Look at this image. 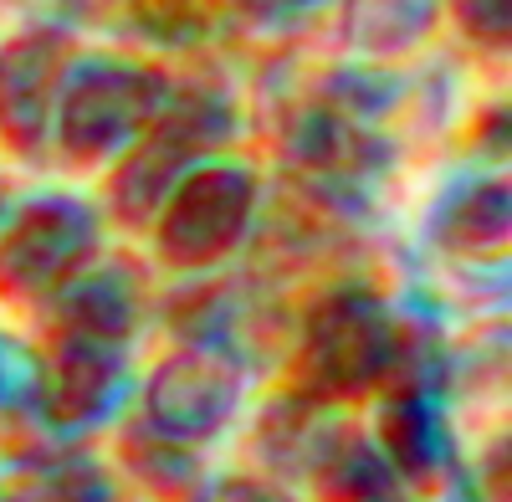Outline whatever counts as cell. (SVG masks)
<instances>
[{
  "instance_id": "cell-15",
  "label": "cell",
  "mask_w": 512,
  "mask_h": 502,
  "mask_svg": "<svg viewBox=\"0 0 512 502\" xmlns=\"http://www.w3.org/2000/svg\"><path fill=\"white\" fill-rule=\"evenodd\" d=\"M379 456L390 462L395 477H410V482H425V477H436L441 467V451H446V436L436 426V415L425 400H390L379 415Z\"/></svg>"
},
{
  "instance_id": "cell-9",
  "label": "cell",
  "mask_w": 512,
  "mask_h": 502,
  "mask_svg": "<svg viewBox=\"0 0 512 502\" xmlns=\"http://www.w3.org/2000/svg\"><path fill=\"white\" fill-rule=\"evenodd\" d=\"M287 159L308 180L349 190V185H374L390 170V139L369 118H354L318 98L308 108H297L292 129H287Z\"/></svg>"
},
{
  "instance_id": "cell-18",
  "label": "cell",
  "mask_w": 512,
  "mask_h": 502,
  "mask_svg": "<svg viewBox=\"0 0 512 502\" xmlns=\"http://www.w3.org/2000/svg\"><path fill=\"white\" fill-rule=\"evenodd\" d=\"M195 502H292V497L272 482H256V477H226L216 487H205Z\"/></svg>"
},
{
  "instance_id": "cell-13",
  "label": "cell",
  "mask_w": 512,
  "mask_h": 502,
  "mask_svg": "<svg viewBox=\"0 0 512 502\" xmlns=\"http://www.w3.org/2000/svg\"><path fill=\"white\" fill-rule=\"evenodd\" d=\"M333 431L338 426L328 421V405H318L303 390H287L256 421V456L272 472H313V462L323 456Z\"/></svg>"
},
{
  "instance_id": "cell-19",
  "label": "cell",
  "mask_w": 512,
  "mask_h": 502,
  "mask_svg": "<svg viewBox=\"0 0 512 502\" xmlns=\"http://www.w3.org/2000/svg\"><path fill=\"white\" fill-rule=\"evenodd\" d=\"M313 6H323V0H241V11H251V16H267V21L303 16V11H313Z\"/></svg>"
},
{
  "instance_id": "cell-1",
  "label": "cell",
  "mask_w": 512,
  "mask_h": 502,
  "mask_svg": "<svg viewBox=\"0 0 512 502\" xmlns=\"http://www.w3.org/2000/svg\"><path fill=\"white\" fill-rule=\"evenodd\" d=\"M236 129V108L221 88H175L159 108V118L113 159V180H108V200L123 226H149L159 216L164 195L175 190V180L200 164L210 149L231 144Z\"/></svg>"
},
{
  "instance_id": "cell-14",
  "label": "cell",
  "mask_w": 512,
  "mask_h": 502,
  "mask_svg": "<svg viewBox=\"0 0 512 502\" xmlns=\"http://www.w3.org/2000/svg\"><path fill=\"white\" fill-rule=\"evenodd\" d=\"M0 502H113V477L93 462V456L52 451V456L26 462L6 482Z\"/></svg>"
},
{
  "instance_id": "cell-20",
  "label": "cell",
  "mask_w": 512,
  "mask_h": 502,
  "mask_svg": "<svg viewBox=\"0 0 512 502\" xmlns=\"http://www.w3.org/2000/svg\"><path fill=\"white\" fill-rule=\"evenodd\" d=\"M52 6H62V11H72V16H82V21H98L113 0H52Z\"/></svg>"
},
{
  "instance_id": "cell-3",
  "label": "cell",
  "mask_w": 512,
  "mask_h": 502,
  "mask_svg": "<svg viewBox=\"0 0 512 502\" xmlns=\"http://www.w3.org/2000/svg\"><path fill=\"white\" fill-rule=\"evenodd\" d=\"M400 344V323L374 287H333L313 303L297 344V390L328 400H354L390 385V364Z\"/></svg>"
},
{
  "instance_id": "cell-5",
  "label": "cell",
  "mask_w": 512,
  "mask_h": 502,
  "mask_svg": "<svg viewBox=\"0 0 512 502\" xmlns=\"http://www.w3.org/2000/svg\"><path fill=\"white\" fill-rule=\"evenodd\" d=\"M98 211L72 195H41L0 226V292L16 303H52L98 262Z\"/></svg>"
},
{
  "instance_id": "cell-4",
  "label": "cell",
  "mask_w": 512,
  "mask_h": 502,
  "mask_svg": "<svg viewBox=\"0 0 512 502\" xmlns=\"http://www.w3.org/2000/svg\"><path fill=\"white\" fill-rule=\"evenodd\" d=\"M262 185L231 159H200L175 180L154 216V251L175 272H210L251 236Z\"/></svg>"
},
{
  "instance_id": "cell-21",
  "label": "cell",
  "mask_w": 512,
  "mask_h": 502,
  "mask_svg": "<svg viewBox=\"0 0 512 502\" xmlns=\"http://www.w3.org/2000/svg\"><path fill=\"white\" fill-rule=\"evenodd\" d=\"M11 221V185H6V175H0V226Z\"/></svg>"
},
{
  "instance_id": "cell-17",
  "label": "cell",
  "mask_w": 512,
  "mask_h": 502,
  "mask_svg": "<svg viewBox=\"0 0 512 502\" xmlns=\"http://www.w3.org/2000/svg\"><path fill=\"white\" fill-rule=\"evenodd\" d=\"M441 16H451L456 31L466 41H477L482 52H507L512 0H441Z\"/></svg>"
},
{
  "instance_id": "cell-16",
  "label": "cell",
  "mask_w": 512,
  "mask_h": 502,
  "mask_svg": "<svg viewBox=\"0 0 512 502\" xmlns=\"http://www.w3.org/2000/svg\"><path fill=\"white\" fill-rule=\"evenodd\" d=\"M123 462H128V472H134V477H139L154 497H164V502H195V497L205 492L195 446L164 441V436H154L144 421L123 436Z\"/></svg>"
},
{
  "instance_id": "cell-6",
  "label": "cell",
  "mask_w": 512,
  "mask_h": 502,
  "mask_svg": "<svg viewBox=\"0 0 512 502\" xmlns=\"http://www.w3.org/2000/svg\"><path fill=\"white\" fill-rule=\"evenodd\" d=\"M241 395L246 364L236 359V349L216 339H190L154 364L144 385V426L164 441L205 446L236 421Z\"/></svg>"
},
{
  "instance_id": "cell-2",
  "label": "cell",
  "mask_w": 512,
  "mask_h": 502,
  "mask_svg": "<svg viewBox=\"0 0 512 502\" xmlns=\"http://www.w3.org/2000/svg\"><path fill=\"white\" fill-rule=\"evenodd\" d=\"M164 98H169V77L159 67L103 57V52L72 57L52 113V139L72 164L118 159L159 118Z\"/></svg>"
},
{
  "instance_id": "cell-11",
  "label": "cell",
  "mask_w": 512,
  "mask_h": 502,
  "mask_svg": "<svg viewBox=\"0 0 512 502\" xmlns=\"http://www.w3.org/2000/svg\"><path fill=\"white\" fill-rule=\"evenodd\" d=\"M436 241L451 257H492L512 236V195L502 175H482L441 200L436 211Z\"/></svg>"
},
{
  "instance_id": "cell-10",
  "label": "cell",
  "mask_w": 512,
  "mask_h": 502,
  "mask_svg": "<svg viewBox=\"0 0 512 502\" xmlns=\"http://www.w3.org/2000/svg\"><path fill=\"white\" fill-rule=\"evenodd\" d=\"M144 313V287L128 267H88L77 282H67L52 298V323L57 333L72 339H93V344H128Z\"/></svg>"
},
{
  "instance_id": "cell-7",
  "label": "cell",
  "mask_w": 512,
  "mask_h": 502,
  "mask_svg": "<svg viewBox=\"0 0 512 502\" xmlns=\"http://www.w3.org/2000/svg\"><path fill=\"white\" fill-rule=\"evenodd\" d=\"M72 67V36L62 26H31L0 41V144L36 159L52 144V113Z\"/></svg>"
},
{
  "instance_id": "cell-12",
  "label": "cell",
  "mask_w": 512,
  "mask_h": 502,
  "mask_svg": "<svg viewBox=\"0 0 512 502\" xmlns=\"http://www.w3.org/2000/svg\"><path fill=\"white\" fill-rule=\"evenodd\" d=\"M436 21H441V0H349L344 41L364 62H390L425 47Z\"/></svg>"
},
{
  "instance_id": "cell-8",
  "label": "cell",
  "mask_w": 512,
  "mask_h": 502,
  "mask_svg": "<svg viewBox=\"0 0 512 502\" xmlns=\"http://www.w3.org/2000/svg\"><path fill=\"white\" fill-rule=\"evenodd\" d=\"M128 380V354L118 344H93L57 333L31 369V410L52 431H88L118 405Z\"/></svg>"
}]
</instances>
